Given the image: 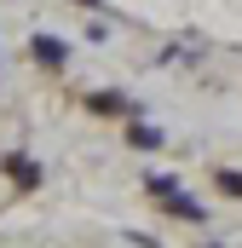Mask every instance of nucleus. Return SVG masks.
<instances>
[{"label":"nucleus","instance_id":"f257e3e1","mask_svg":"<svg viewBox=\"0 0 242 248\" xmlns=\"http://www.w3.org/2000/svg\"><path fill=\"white\" fill-rule=\"evenodd\" d=\"M81 104H87V116H104V122H116V116L138 122V104H133L127 93H116V87H104V93H87Z\"/></svg>","mask_w":242,"mask_h":248},{"label":"nucleus","instance_id":"f03ea898","mask_svg":"<svg viewBox=\"0 0 242 248\" xmlns=\"http://www.w3.org/2000/svg\"><path fill=\"white\" fill-rule=\"evenodd\" d=\"M29 58L41 63V69H63V63H69V41L41 29V35H29Z\"/></svg>","mask_w":242,"mask_h":248},{"label":"nucleus","instance_id":"7ed1b4c3","mask_svg":"<svg viewBox=\"0 0 242 248\" xmlns=\"http://www.w3.org/2000/svg\"><path fill=\"white\" fill-rule=\"evenodd\" d=\"M0 173H6V179H12L17 190H35V185H46V173H41V162H29L23 150H12V156L0 162Z\"/></svg>","mask_w":242,"mask_h":248},{"label":"nucleus","instance_id":"20e7f679","mask_svg":"<svg viewBox=\"0 0 242 248\" xmlns=\"http://www.w3.org/2000/svg\"><path fill=\"white\" fill-rule=\"evenodd\" d=\"M127 144H133V150H162V144H167V133H162V127H150V122H127Z\"/></svg>","mask_w":242,"mask_h":248},{"label":"nucleus","instance_id":"39448f33","mask_svg":"<svg viewBox=\"0 0 242 248\" xmlns=\"http://www.w3.org/2000/svg\"><path fill=\"white\" fill-rule=\"evenodd\" d=\"M213 185L225 190L231 202H242V168H219V173H213Z\"/></svg>","mask_w":242,"mask_h":248},{"label":"nucleus","instance_id":"423d86ee","mask_svg":"<svg viewBox=\"0 0 242 248\" xmlns=\"http://www.w3.org/2000/svg\"><path fill=\"white\" fill-rule=\"evenodd\" d=\"M127 243H138V248H162L156 237H144V231H127Z\"/></svg>","mask_w":242,"mask_h":248},{"label":"nucleus","instance_id":"0eeeda50","mask_svg":"<svg viewBox=\"0 0 242 248\" xmlns=\"http://www.w3.org/2000/svg\"><path fill=\"white\" fill-rule=\"evenodd\" d=\"M75 6H81V12H104V0H75Z\"/></svg>","mask_w":242,"mask_h":248},{"label":"nucleus","instance_id":"6e6552de","mask_svg":"<svg viewBox=\"0 0 242 248\" xmlns=\"http://www.w3.org/2000/svg\"><path fill=\"white\" fill-rule=\"evenodd\" d=\"M202 248H225V243H202Z\"/></svg>","mask_w":242,"mask_h":248}]
</instances>
